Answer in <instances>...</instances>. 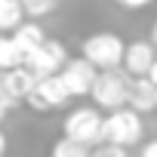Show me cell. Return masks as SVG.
<instances>
[{
    "mask_svg": "<svg viewBox=\"0 0 157 157\" xmlns=\"http://www.w3.org/2000/svg\"><path fill=\"white\" fill-rule=\"evenodd\" d=\"M123 49H126V43L114 31H99L83 40V59L96 71H117L123 62Z\"/></svg>",
    "mask_w": 157,
    "mask_h": 157,
    "instance_id": "cell-1",
    "label": "cell"
},
{
    "mask_svg": "<svg viewBox=\"0 0 157 157\" xmlns=\"http://www.w3.org/2000/svg\"><path fill=\"white\" fill-rule=\"evenodd\" d=\"M142 132H145L142 114H136V111H129V108H117V111H111V114L102 120V142H105V145L129 148V145H139Z\"/></svg>",
    "mask_w": 157,
    "mask_h": 157,
    "instance_id": "cell-2",
    "label": "cell"
},
{
    "mask_svg": "<svg viewBox=\"0 0 157 157\" xmlns=\"http://www.w3.org/2000/svg\"><path fill=\"white\" fill-rule=\"evenodd\" d=\"M102 114L96 111V108H74L68 117H65V123H62V132H65V139H71V142H77V145H83L86 151L96 145H102Z\"/></svg>",
    "mask_w": 157,
    "mask_h": 157,
    "instance_id": "cell-3",
    "label": "cell"
},
{
    "mask_svg": "<svg viewBox=\"0 0 157 157\" xmlns=\"http://www.w3.org/2000/svg\"><path fill=\"white\" fill-rule=\"evenodd\" d=\"M90 96H93V102H96L99 108L117 111V108H123L126 99H129V77H126L123 71H99Z\"/></svg>",
    "mask_w": 157,
    "mask_h": 157,
    "instance_id": "cell-4",
    "label": "cell"
},
{
    "mask_svg": "<svg viewBox=\"0 0 157 157\" xmlns=\"http://www.w3.org/2000/svg\"><path fill=\"white\" fill-rule=\"evenodd\" d=\"M68 65V49H65V43H59V40H43L28 59H25V68L37 77H56L62 68Z\"/></svg>",
    "mask_w": 157,
    "mask_h": 157,
    "instance_id": "cell-5",
    "label": "cell"
},
{
    "mask_svg": "<svg viewBox=\"0 0 157 157\" xmlns=\"http://www.w3.org/2000/svg\"><path fill=\"white\" fill-rule=\"evenodd\" d=\"M96 74L99 71L80 56V59H68V65L59 71V80H62V86L68 90L71 99H83V96H90V90L96 83Z\"/></svg>",
    "mask_w": 157,
    "mask_h": 157,
    "instance_id": "cell-6",
    "label": "cell"
},
{
    "mask_svg": "<svg viewBox=\"0 0 157 157\" xmlns=\"http://www.w3.org/2000/svg\"><path fill=\"white\" fill-rule=\"evenodd\" d=\"M68 90L62 86V80H59V74L56 77H40V80L34 83V90H31V96L25 99L28 105H31V111H37V114H46V111H56V108H62V105H68Z\"/></svg>",
    "mask_w": 157,
    "mask_h": 157,
    "instance_id": "cell-7",
    "label": "cell"
},
{
    "mask_svg": "<svg viewBox=\"0 0 157 157\" xmlns=\"http://www.w3.org/2000/svg\"><path fill=\"white\" fill-rule=\"evenodd\" d=\"M154 59H157L154 43H151V40H136V43H129V46L123 49V62H120V65H123V71L136 80V77H148Z\"/></svg>",
    "mask_w": 157,
    "mask_h": 157,
    "instance_id": "cell-8",
    "label": "cell"
},
{
    "mask_svg": "<svg viewBox=\"0 0 157 157\" xmlns=\"http://www.w3.org/2000/svg\"><path fill=\"white\" fill-rule=\"evenodd\" d=\"M34 83H37V77H34L25 65H19V68H13V71H3V74H0V86H3V93H6V99H10L13 105L25 102V99L31 96Z\"/></svg>",
    "mask_w": 157,
    "mask_h": 157,
    "instance_id": "cell-9",
    "label": "cell"
},
{
    "mask_svg": "<svg viewBox=\"0 0 157 157\" xmlns=\"http://www.w3.org/2000/svg\"><path fill=\"white\" fill-rule=\"evenodd\" d=\"M129 111L136 114H148L157 108V86L148 80V77H136V80H129V99H126Z\"/></svg>",
    "mask_w": 157,
    "mask_h": 157,
    "instance_id": "cell-10",
    "label": "cell"
},
{
    "mask_svg": "<svg viewBox=\"0 0 157 157\" xmlns=\"http://www.w3.org/2000/svg\"><path fill=\"white\" fill-rule=\"evenodd\" d=\"M13 46H16V52H19V59H22V65H25V59L46 40V31L37 25V22H22L16 31H13Z\"/></svg>",
    "mask_w": 157,
    "mask_h": 157,
    "instance_id": "cell-11",
    "label": "cell"
},
{
    "mask_svg": "<svg viewBox=\"0 0 157 157\" xmlns=\"http://www.w3.org/2000/svg\"><path fill=\"white\" fill-rule=\"evenodd\" d=\"M25 13H22V0H0V34L16 31L22 25Z\"/></svg>",
    "mask_w": 157,
    "mask_h": 157,
    "instance_id": "cell-12",
    "label": "cell"
},
{
    "mask_svg": "<svg viewBox=\"0 0 157 157\" xmlns=\"http://www.w3.org/2000/svg\"><path fill=\"white\" fill-rule=\"evenodd\" d=\"M19 65H22V59H19L13 40L0 34V74H3V71H13V68H19Z\"/></svg>",
    "mask_w": 157,
    "mask_h": 157,
    "instance_id": "cell-13",
    "label": "cell"
},
{
    "mask_svg": "<svg viewBox=\"0 0 157 157\" xmlns=\"http://www.w3.org/2000/svg\"><path fill=\"white\" fill-rule=\"evenodd\" d=\"M56 10V0H22V13L31 19H43Z\"/></svg>",
    "mask_w": 157,
    "mask_h": 157,
    "instance_id": "cell-14",
    "label": "cell"
},
{
    "mask_svg": "<svg viewBox=\"0 0 157 157\" xmlns=\"http://www.w3.org/2000/svg\"><path fill=\"white\" fill-rule=\"evenodd\" d=\"M80 154H86V148L83 145H77V142H71V139H59L56 145H52V151H49V157H80Z\"/></svg>",
    "mask_w": 157,
    "mask_h": 157,
    "instance_id": "cell-15",
    "label": "cell"
},
{
    "mask_svg": "<svg viewBox=\"0 0 157 157\" xmlns=\"http://www.w3.org/2000/svg\"><path fill=\"white\" fill-rule=\"evenodd\" d=\"M90 157H126V148H117V145H105V142H102Z\"/></svg>",
    "mask_w": 157,
    "mask_h": 157,
    "instance_id": "cell-16",
    "label": "cell"
},
{
    "mask_svg": "<svg viewBox=\"0 0 157 157\" xmlns=\"http://www.w3.org/2000/svg\"><path fill=\"white\" fill-rule=\"evenodd\" d=\"M114 3H120L123 10H145L148 3H154V0H114Z\"/></svg>",
    "mask_w": 157,
    "mask_h": 157,
    "instance_id": "cell-17",
    "label": "cell"
},
{
    "mask_svg": "<svg viewBox=\"0 0 157 157\" xmlns=\"http://www.w3.org/2000/svg\"><path fill=\"white\" fill-rule=\"evenodd\" d=\"M13 108V102L6 99V93H3V86H0V123H3V117H6V111Z\"/></svg>",
    "mask_w": 157,
    "mask_h": 157,
    "instance_id": "cell-18",
    "label": "cell"
},
{
    "mask_svg": "<svg viewBox=\"0 0 157 157\" xmlns=\"http://www.w3.org/2000/svg\"><path fill=\"white\" fill-rule=\"evenodd\" d=\"M139 157H157V139L145 142V145H142V154H139Z\"/></svg>",
    "mask_w": 157,
    "mask_h": 157,
    "instance_id": "cell-19",
    "label": "cell"
},
{
    "mask_svg": "<svg viewBox=\"0 0 157 157\" xmlns=\"http://www.w3.org/2000/svg\"><path fill=\"white\" fill-rule=\"evenodd\" d=\"M148 80L157 86V59H154V65H151V71H148Z\"/></svg>",
    "mask_w": 157,
    "mask_h": 157,
    "instance_id": "cell-20",
    "label": "cell"
},
{
    "mask_svg": "<svg viewBox=\"0 0 157 157\" xmlns=\"http://www.w3.org/2000/svg\"><path fill=\"white\" fill-rule=\"evenodd\" d=\"M3 154H6V136L0 132V157H3Z\"/></svg>",
    "mask_w": 157,
    "mask_h": 157,
    "instance_id": "cell-21",
    "label": "cell"
},
{
    "mask_svg": "<svg viewBox=\"0 0 157 157\" xmlns=\"http://www.w3.org/2000/svg\"><path fill=\"white\" fill-rule=\"evenodd\" d=\"M151 43L157 46V22H154V28H151Z\"/></svg>",
    "mask_w": 157,
    "mask_h": 157,
    "instance_id": "cell-22",
    "label": "cell"
},
{
    "mask_svg": "<svg viewBox=\"0 0 157 157\" xmlns=\"http://www.w3.org/2000/svg\"><path fill=\"white\" fill-rule=\"evenodd\" d=\"M80 157H90V151H86V154H80Z\"/></svg>",
    "mask_w": 157,
    "mask_h": 157,
    "instance_id": "cell-23",
    "label": "cell"
}]
</instances>
